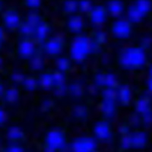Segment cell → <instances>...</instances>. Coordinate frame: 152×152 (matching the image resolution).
I'll list each match as a JSON object with an SVG mask.
<instances>
[{
  "label": "cell",
  "instance_id": "8fae6325",
  "mask_svg": "<svg viewBox=\"0 0 152 152\" xmlns=\"http://www.w3.org/2000/svg\"><path fill=\"white\" fill-rule=\"evenodd\" d=\"M41 19L36 13H31L29 15L26 22L21 25V31L24 34L34 35L37 26L41 22Z\"/></svg>",
  "mask_w": 152,
  "mask_h": 152
},
{
  "label": "cell",
  "instance_id": "d6a6232c",
  "mask_svg": "<svg viewBox=\"0 0 152 152\" xmlns=\"http://www.w3.org/2000/svg\"><path fill=\"white\" fill-rule=\"evenodd\" d=\"M146 86H147L148 91L152 94V77H149L146 83Z\"/></svg>",
  "mask_w": 152,
  "mask_h": 152
},
{
  "label": "cell",
  "instance_id": "5b68a950",
  "mask_svg": "<svg viewBox=\"0 0 152 152\" xmlns=\"http://www.w3.org/2000/svg\"><path fill=\"white\" fill-rule=\"evenodd\" d=\"M116 90L115 88H105L103 93V100L100 110L107 117H111L116 112Z\"/></svg>",
  "mask_w": 152,
  "mask_h": 152
},
{
  "label": "cell",
  "instance_id": "836d02e7",
  "mask_svg": "<svg viewBox=\"0 0 152 152\" xmlns=\"http://www.w3.org/2000/svg\"><path fill=\"white\" fill-rule=\"evenodd\" d=\"M148 75H149V77H152V66H151L150 69H149Z\"/></svg>",
  "mask_w": 152,
  "mask_h": 152
},
{
  "label": "cell",
  "instance_id": "7a4b0ae2",
  "mask_svg": "<svg viewBox=\"0 0 152 152\" xmlns=\"http://www.w3.org/2000/svg\"><path fill=\"white\" fill-rule=\"evenodd\" d=\"M146 59L145 50L139 47H127L123 50L119 58L120 65L129 70L142 68L145 64Z\"/></svg>",
  "mask_w": 152,
  "mask_h": 152
},
{
  "label": "cell",
  "instance_id": "d6986e66",
  "mask_svg": "<svg viewBox=\"0 0 152 152\" xmlns=\"http://www.w3.org/2000/svg\"><path fill=\"white\" fill-rule=\"evenodd\" d=\"M151 104L150 99L147 97H142L136 102L135 105V109L136 111L141 115H143L145 113L151 110Z\"/></svg>",
  "mask_w": 152,
  "mask_h": 152
},
{
  "label": "cell",
  "instance_id": "30bf717a",
  "mask_svg": "<svg viewBox=\"0 0 152 152\" xmlns=\"http://www.w3.org/2000/svg\"><path fill=\"white\" fill-rule=\"evenodd\" d=\"M95 137L101 141H107L111 137V129L109 123L105 121H100L95 124L94 127Z\"/></svg>",
  "mask_w": 152,
  "mask_h": 152
},
{
  "label": "cell",
  "instance_id": "ac0fdd59",
  "mask_svg": "<svg viewBox=\"0 0 152 152\" xmlns=\"http://www.w3.org/2000/svg\"><path fill=\"white\" fill-rule=\"evenodd\" d=\"M50 28L44 22L41 21L40 24L37 26L36 29L34 33V37L37 40L40 42L46 41L47 40L49 35Z\"/></svg>",
  "mask_w": 152,
  "mask_h": 152
},
{
  "label": "cell",
  "instance_id": "603a6c76",
  "mask_svg": "<svg viewBox=\"0 0 152 152\" xmlns=\"http://www.w3.org/2000/svg\"><path fill=\"white\" fill-rule=\"evenodd\" d=\"M57 69L59 72H63L67 71L68 69L71 66V62L66 57H59V59H57L56 62Z\"/></svg>",
  "mask_w": 152,
  "mask_h": 152
},
{
  "label": "cell",
  "instance_id": "7402d4cb",
  "mask_svg": "<svg viewBox=\"0 0 152 152\" xmlns=\"http://www.w3.org/2000/svg\"><path fill=\"white\" fill-rule=\"evenodd\" d=\"M63 9L66 13L70 15H75L78 11V2L75 0H67L63 5Z\"/></svg>",
  "mask_w": 152,
  "mask_h": 152
},
{
  "label": "cell",
  "instance_id": "9c48e42d",
  "mask_svg": "<svg viewBox=\"0 0 152 152\" xmlns=\"http://www.w3.org/2000/svg\"><path fill=\"white\" fill-rule=\"evenodd\" d=\"M89 15L91 22L95 26H100L104 24L108 16L107 9L100 5L94 6Z\"/></svg>",
  "mask_w": 152,
  "mask_h": 152
},
{
  "label": "cell",
  "instance_id": "44dd1931",
  "mask_svg": "<svg viewBox=\"0 0 152 152\" xmlns=\"http://www.w3.org/2000/svg\"><path fill=\"white\" fill-rule=\"evenodd\" d=\"M39 84L42 88L50 89L55 86L53 74H43L39 80Z\"/></svg>",
  "mask_w": 152,
  "mask_h": 152
},
{
  "label": "cell",
  "instance_id": "1f68e13d",
  "mask_svg": "<svg viewBox=\"0 0 152 152\" xmlns=\"http://www.w3.org/2000/svg\"><path fill=\"white\" fill-rule=\"evenodd\" d=\"M12 133V137L15 138H20L22 136V132L17 128H14L11 130Z\"/></svg>",
  "mask_w": 152,
  "mask_h": 152
},
{
  "label": "cell",
  "instance_id": "4fadbf2b",
  "mask_svg": "<svg viewBox=\"0 0 152 152\" xmlns=\"http://www.w3.org/2000/svg\"><path fill=\"white\" fill-rule=\"evenodd\" d=\"M132 148L141 149L144 148L147 143L148 138L145 132H136L132 134H130Z\"/></svg>",
  "mask_w": 152,
  "mask_h": 152
},
{
  "label": "cell",
  "instance_id": "4316f807",
  "mask_svg": "<svg viewBox=\"0 0 152 152\" xmlns=\"http://www.w3.org/2000/svg\"><path fill=\"white\" fill-rule=\"evenodd\" d=\"M74 113L75 115V116H77L78 118L85 117L87 115L86 108L85 107H83V106H78L75 109Z\"/></svg>",
  "mask_w": 152,
  "mask_h": 152
},
{
  "label": "cell",
  "instance_id": "6da1fadb",
  "mask_svg": "<svg viewBox=\"0 0 152 152\" xmlns=\"http://www.w3.org/2000/svg\"><path fill=\"white\" fill-rule=\"evenodd\" d=\"M97 45L94 40L86 36H77L72 42L70 46V56L72 59L77 62L85 61Z\"/></svg>",
  "mask_w": 152,
  "mask_h": 152
},
{
  "label": "cell",
  "instance_id": "8992f818",
  "mask_svg": "<svg viewBox=\"0 0 152 152\" xmlns=\"http://www.w3.org/2000/svg\"><path fill=\"white\" fill-rule=\"evenodd\" d=\"M97 142L91 137L82 136L73 141L71 145L72 152H94L97 149Z\"/></svg>",
  "mask_w": 152,
  "mask_h": 152
},
{
  "label": "cell",
  "instance_id": "7c38bea8",
  "mask_svg": "<svg viewBox=\"0 0 152 152\" xmlns=\"http://www.w3.org/2000/svg\"><path fill=\"white\" fill-rule=\"evenodd\" d=\"M96 84L106 88H115L117 85V78L113 74H100L96 77Z\"/></svg>",
  "mask_w": 152,
  "mask_h": 152
},
{
  "label": "cell",
  "instance_id": "52a82bcc",
  "mask_svg": "<svg viewBox=\"0 0 152 152\" xmlns=\"http://www.w3.org/2000/svg\"><path fill=\"white\" fill-rule=\"evenodd\" d=\"M112 33L117 39L128 38L132 33V23L127 18H119L113 24Z\"/></svg>",
  "mask_w": 152,
  "mask_h": 152
},
{
  "label": "cell",
  "instance_id": "484cf974",
  "mask_svg": "<svg viewBox=\"0 0 152 152\" xmlns=\"http://www.w3.org/2000/svg\"><path fill=\"white\" fill-rule=\"evenodd\" d=\"M93 40L95 42V43L98 46L100 44H103V43H104L107 41V36L105 32L100 31L96 33V35H95L94 38Z\"/></svg>",
  "mask_w": 152,
  "mask_h": 152
},
{
  "label": "cell",
  "instance_id": "d4e9b609",
  "mask_svg": "<svg viewBox=\"0 0 152 152\" xmlns=\"http://www.w3.org/2000/svg\"><path fill=\"white\" fill-rule=\"evenodd\" d=\"M31 66L32 68L35 70H40L43 66V60L42 57L40 56H37L35 54L32 58H31Z\"/></svg>",
  "mask_w": 152,
  "mask_h": 152
},
{
  "label": "cell",
  "instance_id": "2e32d148",
  "mask_svg": "<svg viewBox=\"0 0 152 152\" xmlns=\"http://www.w3.org/2000/svg\"><path fill=\"white\" fill-rule=\"evenodd\" d=\"M68 28L72 33H80L84 28L83 18L79 15H72L68 21Z\"/></svg>",
  "mask_w": 152,
  "mask_h": 152
},
{
  "label": "cell",
  "instance_id": "e0dca14e",
  "mask_svg": "<svg viewBox=\"0 0 152 152\" xmlns=\"http://www.w3.org/2000/svg\"><path fill=\"white\" fill-rule=\"evenodd\" d=\"M35 45L31 40H24L19 46V53L24 58H32L35 55Z\"/></svg>",
  "mask_w": 152,
  "mask_h": 152
},
{
  "label": "cell",
  "instance_id": "4dcf8cb0",
  "mask_svg": "<svg viewBox=\"0 0 152 152\" xmlns=\"http://www.w3.org/2000/svg\"><path fill=\"white\" fill-rule=\"evenodd\" d=\"M70 90H71L72 95H75V96H80L81 93V91H82L81 87L78 85H76V84L72 85Z\"/></svg>",
  "mask_w": 152,
  "mask_h": 152
},
{
  "label": "cell",
  "instance_id": "5bb4252c",
  "mask_svg": "<svg viewBox=\"0 0 152 152\" xmlns=\"http://www.w3.org/2000/svg\"><path fill=\"white\" fill-rule=\"evenodd\" d=\"M132 98V93L129 87L123 85L118 88L116 90V99L120 104L127 105Z\"/></svg>",
  "mask_w": 152,
  "mask_h": 152
},
{
  "label": "cell",
  "instance_id": "cb8c5ba5",
  "mask_svg": "<svg viewBox=\"0 0 152 152\" xmlns=\"http://www.w3.org/2000/svg\"><path fill=\"white\" fill-rule=\"evenodd\" d=\"M94 7L90 0H81L78 2V11L83 13H90Z\"/></svg>",
  "mask_w": 152,
  "mask_h": 152
},
{
  "label": "cell",
  "instance_id": "83f0119b",
  "mask_svg": "<svg viewBox=\"0 0 152 152\" xmlns=\"http://www.w3.org/2000/svg\"><path fill=\"white\" fill-rule=\"evenodd\" d=\"M24 84H25V86L28 89L34 90L37 85V81L35 79H33V78H28V79L24 81Z\"/></svg>",
  "mask_w": 152,
  "mask_h": 152
},
{
  "label": "cell",
  "instance_id": "277c9868",
  "mask_svg": "<svg viewBox=\"0 0 152 152\" xmlns=\"http://www.w3.org/2000/svg\"><path fill=\"white\" fill-rule=\"evenodd\" d=\"M46 152H59L65 148L66 137L62 131L53 129L47 133L45 139Z\"/></svg>",
  "mask_w": 152,
  "mask_h": 152
},
{
  "label": "cell",
  "instance_id": "ffe728a7",
  "mask_svg": "<svg viewBox=\"0 0 152 152\" xmlns=\"http://www.w3.org/2000/svg\"><path fill=\"white\" fill-rule=\"evenodd\" d=\"M5 22L11 28H17L20 24V18L17 13L14 12H9L6 13L5 18Z\"/></svg>",
  "mask_w": 152,
  "mask_h": 152
},
{
  "label": "cell",
  "instance_id": "3957f363",
  "mask_svg": "<svg viewBox=\"0 0 152 152\" xmlns=\"http://www.w3.org/2000/svg\"><path fill=\"white\" fill-rule=\"evenodd\" d=\"M152 8L151 0H136L127 11V19L131 23H138L148 14Z\"/></svg>",
  "mask_w": 152,
  "mask_h": 152
},
{
  "label": "cell",
  "instance_id": "ba28073f",
  "mask_svg": "<svg viewBox=\"0 0 152 152\" xmlns=\"http://www.w3.org/2000/svg\"><path fill=\"white\" fill-rule=\"evenodd\" d=\"M63 49V40L59 37H53L45 41L44 50L50 56H58Z\"/></svg>",
  "mask_w": 152,
  "mask_h": 152
},
{
  "label": "cell",
  "instance_id": "e575fe53",
  "mask_svg": "<svg viewBox=\"0 0 152 152\" xmlns=\"http://www.w3.org/2000/svg\"><path fill=\"white\" fill-rule=\"evenodd\" d=\"M59 152H63V151H59Z\"/></svg>",
  "mask_w": 152,
  "mask_h": 152
},
{
  "label": "cell",
  "instance_id": "f546056e",
  "mask_svg": "<svg viewBox=\"0 0 152 152\" xmlns=\"http://www.w3.org/2000/svg\"><path fill=\"white\" fill-rule=\"evenodd\" d=\"M42 0H25L26 5L31 9H37L41 5Z\"/></svg>",
  "mask_w": 152,
  "mask_h": 152
},
{
  "label": "cell",
  "instance_id": "f1b7e54d",
  "mask_svg": "<svg viewBox=\"0 0 152 152\" xmlns=\"http://www.w3.org/2000/svg\"><path fill=\"white\" fill-rule=\"evenodd\" d=\"M142 116V121L146 125H151L152 123V111L150 110L148 112L145 113Z\"/></svg>",
  "mask_w": 152,
  "mask_h": 152
},
{
  "label": "cell",
  "instance_id": "9a60e30c",
  "mask_svg": "<svg viewBox=\"0 0 152 152\" xmlns=\"http://www.w3.org/2000/svg\"><path fill=\"white\" fill-rule=\"evenodd\" d=\"M106 9L108 15L118 18L121 16L124 12V5L119 0H111L107 4Z\"/></svg>",
  "mask_w": 152,
  "mask_h": 152
}]
</instances>
